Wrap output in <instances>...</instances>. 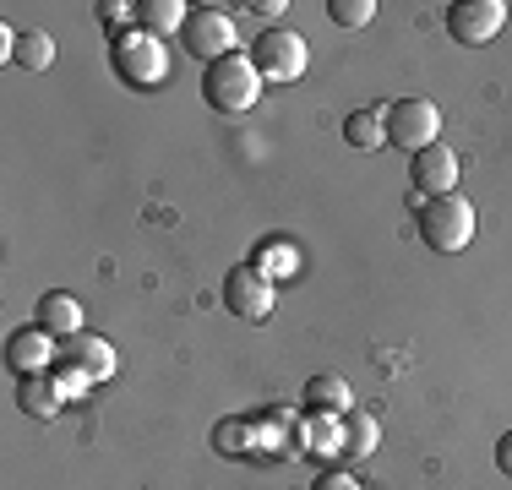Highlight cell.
<instances>
[{
    "instance_id": "6da1fadb",
    "label": "cell",
    "mask_w": 512,
    "mask_h": 490,
    "mask_svg": "<svg viewBox=\"0 0 512 490\" xmlns=\"http://www.w3.org/2000/svg\"><path fill=\"white\" fill-rule=\"evenodd\" d=\"M202 98L218 115H246L262 98V71L251 66V55H224L213 66H202Z\"/></svg>"
},
{
    "instance_id": "7a4b0ae2",
    "label": "cell",
    "mask_w": 512,
    "mask_h": 490,
    "mask_svg": "<svg viewBox=\"0 0 512 490\" xmlns=\"http://www.w3.org/2000/svg\"><path fill=\"white\" fill-rule=\"evenodd\" d=\"M109 66H115V77L126 82V88H164L169 82V55H164V39H153V33H115V49H109Z\"/></svg>"
},
{
    "instance_id": "3957f363",
    "label": "cell",
    "mask_w": 512,
    "mask_h": 490,
    "mask_svg": "<svg viewBox=\"0 0 512 490\" xmlns=\"http://www.w3.org/2000/svg\"><path fill=\"white\" fill-rule=\"evenodd\" d=\"M420 235L431 251L453 256L463 245L474 240V202L463 191H447V196H431V202L420 207Z\"/></svg>"
},
{
    "instance_id": "277c9868",
    "label": "cell",
    "mask_w": 512,
    "mask_h": 490,
    "mask_svg": "<svg viewBox=\"0 0 512 490\" xmlns=\"http://www.w3.org/2000/svg\"><path fill=\"white\" fill-rule=\"evenodd\" d=\"M382 120H387V147H404L409 158L442 137V109L431 98H393Z\"/></svg>"
},
{
    "instance_id": "5b68a950",
    "label": "cell",
    "mask_w": 512,
    "mask_h": 490,
    "mask_svg": "<svg viewBox=\"0 0 512 490\" xmlns=\"http://www.w3.org/2000/svg\"><path fill=\"white\" fill-rule=\"evenodd\" d=\"M180 49H186V55H197L202 66L235 55V17H229L224 6H191L186 28H180Z\"/></svg>"
},
{
    "instance_id": "8992f818",
    "label": "cell",
    "mask_w": 512,
    "mask_h": 490,
    "mask_svg": "<svg viewBox=\"0 0 512 490\" xmlns=\"http://www.w3.org/2000/svg\"><path fill=\"white\" fill-rule=\"evenodd\" d=\"M306 39L295 28H267L251 39V66L262 71V82H295L306 71Z\"/></svg>"
},
{
    "instance_id": "52a82bcc",
    "label": "cell",
    "mask_w": 512,
    "mask_h": 490,
    "mask_svg": "<svg viewBox=\"0 0 512 490\" xmlns=\"http://www.w3.org/2000/svg\"><path fill=\"white\" fill-rule=\"evenodd\" d=\"M224 311L240 316V322H267L273 316V278L251 262L229 267L224 273Z\"/></svg>"
},
{
    "instance_id": "ba28073f",
    "label": "cell",
    "mask_w": 512,
    "mask_h": 490,
    "mask_svg": "<svg viewBox=\"0 0 512 490\" xmlns=\"http://www.w3.org/2000/svg\"><path fill=\"white\" fill-rule=\"evenodd\" d=\"M502 22H507L502 0H458V6H447V33H453V44H463V49L491 44L496 33H502Z\"/></svg>"
},
{
    "instance_id": "9c48e42d",
    "label": "cell",
    "mask_w": 512,
    "mask_h": 490,
    "mask_svg": "<svg viewBox=\"0 0 512 490\" xmlns=\"http://www.w3.org/2000/svg\"><path fill=\"white\" fill-rule=\"evenodd\" d=\"M409 180L420 186V196H447L458 191V153L447 142H431L409 158Z\"/></svg>"
},
{
    "instance_id": "30bf717a",
    "label": "cell",
    "mask_w": 512,
    "mask_h": 490,
    "mask_svg": "<svg viewBox=\"0 0 512 490\" xmlns=\"http://www.w3.org/2000/svg\"><path fill=\"white\" fill-rule=\"evenodd\" d=\"M55 360H60V354H55V343H50V333H44L39 322L17 327V333L6 338V365L17 376H39V371H50Z\"/></svg>"
},
{
    "instance_id": "8fae6325",
    "label": "cell",
    "mask_w": 512,
    "mask_h": 490,
    "mask_svg": "<svg viewBox=\"0 0 512 490\" xmlns=\"http://www.w3.org/2000/svg\"><path fill=\"white\" fill-rule=\"evenodd\" d=\"M60 360H71L82 376H88V382H109V376H115V365H120V354H115V343L99 338V333H77V338H66Z\"/></svg>"
},
{
    "instance_id": "7c38bea8",
    "label": "cell",
    "mask_w": 512,
    "mask_h": 490,
    "mask_svg": "<svg viewBox=\"0 0 512 490\" xmlns=\"http://www.w3.org/2000/svg\"><path fill=\"white\" fill-rule=\"evenodd\" d=\"M82 316H88V311H82V300H77V294H66V289H50L39 305H33V322H39L50 338H77L82 333Z\"/></svg>"
},
{
    "instance_id": "4fadbf2b",
    "label": "cell",
    "mask_w": 512,
    "mask_h": 490,
    "mask_svg": "<svg viewBox=\"0 0 512 490\" xmlns=\"http://www.w3.org/2000/svg\"><path fill=\"white\" fill-rule=\"evenodd\" d=\"M60 403H66V387L55 382V371H39V376H22L17 382V409L33 414V420H55Z\"/></svg>"
},
{
    "instance_id": "5bb4252c",
    "label": "cell",
    "mask_w": 512,
    "mask_h": 490,
    "mask_svg": "<svg viewBox=\"0 0 512 490\" xmlns=\"http://www.w3.org/2000/svg\"><path fill=\"white\" fill-rule=\"evenodd\" d=\"M300 403H306L311 414H338V420H344V414L355 409V392H349V382L338 371H322V376H311V382H306Z\"/></svg>"
},
{
    "instance_id": "9a60e30c",
    "label": "cell",
    "mask_w": 512,
    "mask_h": 490,
    "mask_svg": "<svg viewBox=\"0 0 512 490\" xmlns=\"http://www.w3.org/2000/svg\"><path fill=\"white\" fill-rule=\"evenodd\" d=\"M191 17L186 0H137V28L153 33V39H169V33H180Z\"/></svg>"
},
{
    "instance_id": "2e32d148",
    "label": "cell",
    "mask_w": 512,
    "mask_h": 490,
    "mask_svg": "<svg viewBox=\"0 0 512 490\" xmlns=\"http://www.w3.org/2000/svg\"><path fill=\"white\" fill-rule=\"evenodd\" d=\"M344 142L360 147V153L387 147V120H382V109H355V115H344Z\"/></svg>"
},
{
    "instance_id": "e0dca14e",
    "label": "cell",
    "mask_w": 512,
    "mask_h": 490,
    "mask_svg": "<svg viewBox=\"0 0 512 490\" xmlns=\"http://www.w3.org/2000/svg\"><path fill=\"white\" fill-rule=\"evenodd\" d=\"M376 441H382L376 414H371V409H349V414H344V452H349V458H371Z\"/></svg>"
},
{
    "instance_id": "ac0fdd59",
    "label": "cell",
    "mask_w": 512,
    "mask_h": 490,
    "mask_svg": "<svg viewBox=\"0 0 512 490\" xmlns=\"http://www.w3.org/2000/svg\"><path fill=\"white\" fill-rule=\"evenodd\" d=\"M11 60H17L22 71H50V66H55V39H50L44 28L22 33V39H17V55H11Z\"/></svg>"
},
{
    "instance_id": "d6986e66",
    "label": "cell",
    "mask_w": 512,
    "mask_h": 490,
    "mask_svg": "<svg viewBox=\"0 0 512 490\" xmlns=\"http://www.w3.org/2000/svg\"><path fill=\"white\" fill-rule=\"evenodd\" d=\"M251 414H235V420H218V431H213V441H218V452L224 458H246L251 452Z\"/></svg>"
},
{
    "instance_id": "ffe728a7",
    "label": "cell",
    "mask_w": 512,
    "mask_h": 490,
    "mask_svg": "<svg viewBox=\"0 0 512 490\" xmlns=\"http://www.w3.org/2000/svg\"><path fill=\"white\" fill-rule=\"evenodd\" d=\"M295 262H300V256L289 251V245H278V240H273V245H262V251L251 256V267H262L267 278H289V273H295Z\"/></svg>"
},
{
    "instance_id": "44dd1931",
    "label": "cell",
    "mask_w": 512,
    "mask_h": 490,
    "mask_svg": "<svg viewBox=\"0 0 512 490\" xmlns=\"http://www.w3.org/2000/svg\"><path fill=\"white\" fill-rule=\"evenodd\" d=\"M327 17H333L338 28H365V22L376 17V0H327Z\"/></svg>"
},
{
    "instance_id": "7402d4cb",
    "label": "cell",
    "mask_w": 512,
    "mask_h": 490,
    "mask_svg": "<svg viewBox=\"0 0 512 490\" xmlns=\"http://www.w3.org/2000/svg\"><path fill=\"white\" fill-rule=\"evenodd\" d=\"M50 371H55V382L66 387V398H82V392H88V376H82V371H77V365H71V360H55Z\"/></svg>"
},
{
    "instance_id": "603a6c76",
    "label": "cell",
    "mask_w": 512,
    "mask_h": 490,
    "mask_svg": "<svg viewBox=\"0 0 512 490\" xmlns=\"http://www.w3.org/2000/svg\"><path fill=\"white\" fill-rule=\"evenodd\" d=\"M99 22L104 28H126V22H137V6H120V0H99Z\"/></svg>"
},
{
    "instance_id": "cb8c5ba5",
    "label": "cell",
    "mask_w": 512,
    "mask_h": 490,
    "mask_svg": "<svg viewBox=\"0 0 512 490\" xmlns=\"http://www.w3.org/2000/svg\"><path fill=\"white\" fill-rule=\"evenodd\" d=\"M311 490H360V480H355V474H344V469H322Z\"/></svg>"
},
{
    "instance_id": "d4e9b609",
    "label": "cell",
    "mask_w": 512,
    "mask_h": 490,
    "mask_svg": "<svg viewBox=\"0 0 512 490\" xmlns=\"http://www.w3.org/2000/svg\"><path fill=\"white\" fill-rule=\"evenodd\" d=\"M496 469H502L507 480H512V431H507L502 441H496Z\"/></svg>"
},
{
    "instance_id": "484cf974",
    "label": "cell",
    "mask_w": 512,
    "mask_h": 490,
    "mask_svg": "<svg viewBox=\"0 0 512 490\" xmlns=\"http://www.w3.org/2000/svg\"><path fill=\"white\" fill-rule=\"evenodd\" d=\"M251 17H278V11H284V0H262V6H246Z\"/></svg>"
}]
</instances>
